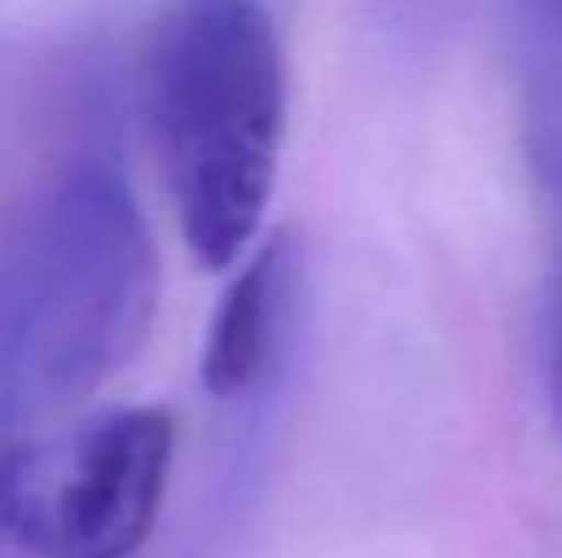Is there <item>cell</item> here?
Returning <instances> with one entry per match:
<instances>
[{
	"label": "cell",
	"instance_id": "obj_1",
	"mask_svg": "<svg viewBox=\"0 0 562 558\" xmlns=\"http://www.w3.org/2000/svg\"><path fill=\"white\" fill-rule=\"evenodd\" d=\"M161 261L131 184L100 161L50 176L0 226V432L85 402L138 356Z\"/></svg>",
	"mask_w": 562,
	"mask_h": 558
},
{
	"label": "cell",
	"instance_id": "obj_2",
	"mask_svg": "<svg viewBox=\"0 0 562 558\" xmlns=\"http://www.w3.org/2000/svg\"><path fill=\"white\" fill-rule=\"evenodd\" d=\"M142 115L188 253L223 272L272 203L288 61L260 0H169L142 61Z\"/></svg>",
	"mask_w": 562,
	"mask_h": 558
},
{
	"label": "cell",
	"instance_id": "obj_3",
	"mask_svg": "<svg viewBox=\"0 0 562 558\" xmlns=\"http://www.w3.org/2000/svg\"><path fill=\"white\" fill-rule=\"evenodd\" d=\"M177 421L119 406L0 447V558H134L169 490Z\"/></svg>",
	"mask_w": 562,
	"mask_h": 558
},
{
	"label": "cell",
	"instance_id": "obj_4",
	"mask_svg": "<svg viewBox=\"0 0 562 558\" xmlns=\"http://www.w3.org/2000/svg\"><path fill=\"white\" fill-rule=\"evenodd\" d=\"M295 287L299 246L288 230H276L245 257L241 272L215 306L200 360V379L211 398L229 402L257 387L288 326Z\"/></svg>",
	"mask_w": 562,
	"mask_h": 558
},
{
	"label": "cell",
	"instance_id": "obj_5",
	"mask_svg": "<svg viewBox=\"0 0 562 558\" xmlns=\"http://www.w3.org/2000/svg\"><path fill=\"white\" fill-rule=\"evenodd\" d=\"M551 356H555V402L562 410V269L555 283V314H551Z\"/></svg>",
	"mask_w": 562,
	"mask_h": 558
}]
</instances>
